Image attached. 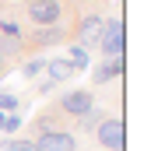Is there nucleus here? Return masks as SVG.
Segmentation results:
<instances>
[{
	"mask_svg": "<svg viewBox=\"0 0 151 151\" xmlns=\"http://www.w3.org/2000/svg\"><path fill=\"white\" fill-rule=\"evenodd\" d=\"M81 0H18L21 18L28 21V28L39 25H67L77 14Z\"/></svg>",
	"mask_w": 151,
	"mask_h": 151,
	"instance_id": "f257e3e1",
	"label": "nucleus"
},
{
	"mask_svg": "<svg viewBox=\"0 0 151 151\" xmlns=\"http://www.w3.org/2000/svg\"><path fill=\"white\" fill-rule=\"evenodd\" d=\"M102 25H106V11H102L99 4H84V7H77V14L70 18V42L84 46V49L99 46Z\"/></svg>",
	"mask_w": 151,
	"mask_h": 151,
	"instance_id": "f03ea898",
	"label": "nucleus"
},
{
	"mask_svg": "<svg viewBox=\"0 0 151 151\" xmlns=\"http://www.w3.org/2000/svg\"><path fill=\"white\" fill-rule=\"evenodd\" d=\"M91 106H95V91H91V88H74V91H63V95L56 99V106H49V109H56L63 119L77 123Z\"/></svg>",
	"mask_w": 151,
	"mask_h": 151,
	"instance_id": "7ed1b4c3",
	"label": "nucleus"
},
{
	"mask_svg": "<svg viewBox=\"0 0 151 151\" xmlns=\"http://www.w3.org/2000/svg\"><path fill=\"white\" fill-rule=\"evenodd\" d=\"M60 42H70V21L67 25H39L25 32V46L32 53H42L49 46H60Z\"/></svg>",
	"mask_w": 151,
	"mask_h": 151,
	"instance_id": "20e7f679",
	"label": "nucleus"
},
{
	"mask_svg": "<svg viewBox=\"0 0 151 151\" xmlns=\"http://www.w3.org/2000/svg\"><path fill=\"white\" fill-rule=\"evenodd\" d=\"M99 49H102V60L123 56V49H127V28H123V18L119 14H106L102 35H99Z\"/></svg>",
	"mask_w": 151,
	"mask_h": 151,
	"instance_id": "39448f33",
	"label": "nucleus"
},
{
	"mask_svg": "<svg viewBox=\"0 0 151 151\" xmlns=\"http://www.w3.org/2000/svg\"><path fill=\"white\" fill-rule=\"evenodd\" d=\"M95 141H99V148H106V151H123V144H127V127H123V116H119V113L106 116V119L95 127Z\"/></svg>",
	"mask_w": 151,
	"mask_h": 151,
	"instance_id": "423d86ee",
	"label": "nucleus"
},
{
	"mask_svg": "<svg viewBox=\"0 0 151 151\" xmlns=\"http://www.w3.org/2000/svg\"><path fill=\"white\" fill-rule=\"evenodd\" d=\"M53 130H74V123H70V119H63L56 109L39 113L35 119L28 123V141H39V137H46V134H53Z\"/></svg>",
	"mask_w": 151,
	"mask_h": 151,
	"instance_id": "0eeeda50",
	"label": "nucleus"
},
{
	"mask_svg": "<svg viewBox=\"0 0 151 151\" xmlns=\"http://www.w3.org/2000/svg\"><path fill=\"white\" fill-rule=\"evenodd\" d=\"M32 144L39 151H77V137H74V130H53V134L32 141Z\"/></svg>",
	"mask_w": 151,
	"mask_h": 151,
	"instance_id": "6e6552de",
	"label": "nucleus"
},
{
	"mask_svg": "<svg viewBox=\"0 0 151 151\" xmlns=\"http://www.w3.org/2000/svg\"><path fill=\"white\" fill-rule=\"evenodd\" d=\"M116 77H123V56H109V60H102V63L91 70V81H95V84H109Z\"/></svg>",
	"mask_w": 151,
	"mask_h": 151,
	"instance_id": "1a4fd4ad",
	"label": "nucleus"
},
{
	"mask_svg": "<svg viewBox=\"0 0 151 151\" xmlns=\"http://www.w3.org/2000/svg\"><path fill=\"white\" fill-rule=\"evenodd\" d=\"M77 70L60 56V60H46V81H53V84H63V81H70Z\"/></svg>",
	"mask_w": 151,
	"mask_h": 151,
	"instance_id": "9d476101",
	"label": "nucleus"
},
{
	"mask_svg": "<svg viewBox=\"0 0 151 151\" xmlns=\"http://www.w3.org/2000/svg\"><path fill=\"white\" fill-rule=\"evenodd\" d=\"M74 70H88L91 67V49H84V46H77V42H67V56H63Z\"/></svg>",
	"mask_w": 151,
	"mask_h": 151,
	"instance_id": "9b49d317",
	"label": "nucleus"
},
{
	"mask_svg": "<svg viewBox=\"0 0 151 151\" xmlns=\"http://www.w3.org/2000/svg\"><path fill=\"white\" fill-rule=\"evenodd\" d=\"M102 119H106V109H102V106H91V109H88V113L81 116V119H77L74 127L81 130V134H84V130H95V127H99Z\"/></svg>",
	"mask_w": 151,
	"mask_h": 151,
	"instance_id": "f8f14e48",
	"label": "nucleus"
},
{
	"mask_svg": "<svg viewBox=\"0 0 151 151\" xmlns=\"http://www.w3.org/2000/svg\"><path fill=\"white\" fill-rule=\"evenodd\" d=\"M42 70H46V56H42V53H35L32 60H25V63H21V74H25V81H32V77H39Z\"/></svg>",
	"mask_w": 151,
	"mask_h": 151,
	"instance_id": "ddd939ff",
	"label": "nucleus"
},
{
	"mask_svg": "<svg viewBox=\"0 0 151 151\" xmlns=\"http://www.w3.org/2000/svg\"><path fill=\"white\" fill-rule=\"evenodd\" d=\"M14 109H21V99L11 91H0V113H14Z\"/></svg>",
	"mask_w": 151,
	"mask_h": 151,
	"instance_id": "4468645a",
	"label": "nucleus"
},
{
	"mask_svg": "<svg viewBox=\"0 0 151 151\" xmlns=\"http://www.w3.org/2000/svg\"><path fill=\"white\" fill-rule=\"evenodd\" d=\"M4 130H7V134H18V130H21V116H7V119H4Z\"/></svg>",
	"mask_w": 151,
	"mask_h": 151,
	"instance_id": "2eb2a0df",
	"label": "nucleus"
},
{
	"mask_svg": "<svg viewBox=\"0 0 151 151\" xmlns=\"http://www.w3.org/2000/svg\"><path fill=\"white\" fill-rule=\"evenodd\" d=\"M11 67H14V63H11V60H4V56H0V81H4V77L11 74Z\"/></svg>",
	"mask_w": 151,
	"mask_h": 151,
	"instance_id": "dca6fc26",
	"label": "nucleus"
},
{
	"mask_svg": "<svg viewBox=\"0 0 151 151\" xmlns=\"http://www.w3.org/2000/svg\"><path fill=\"white\" fill-rule=\"evenodd\" d=\"M0 130H4V113H0Z\"/></svg>",
	"mask_w": 151,
	"mask_h": 151,
	"instance_id": "f3484780",
	"label": "nucleus"
}]
</instances>
